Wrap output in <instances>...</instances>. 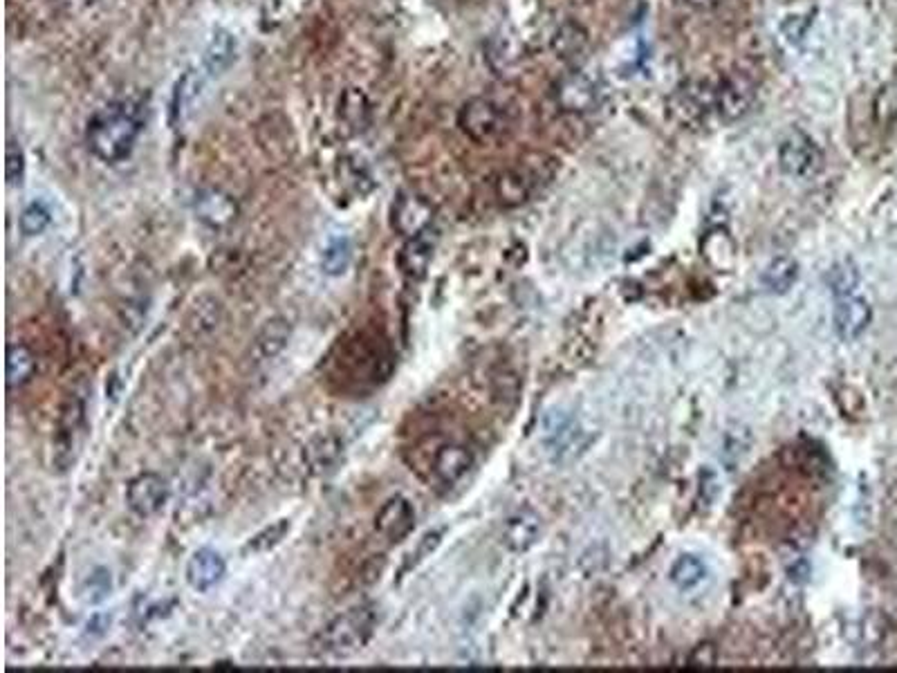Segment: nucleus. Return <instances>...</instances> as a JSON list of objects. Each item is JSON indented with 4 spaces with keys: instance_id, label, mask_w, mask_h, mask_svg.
I'll use <instances>...</instances> for the list:
<instances>
[{
    "instance_id": "nucleus-1",
    "label": "nucleus",
    "mask_w": 897,
    "mask_h": 673,
    "mask_svg": "<svg viewBox=\"0 0 897 673\" xmlns=\"http://www.w3.org/2000/svg\"><path fill=\"white\" fill-rule=\"evenodd\" d=\"M142 131V117L128 101L110 104L88 122L86 140L101 162H119L131 155Z\"/></svg>"
},
{
    "instance_id": "nucleus-2",
    "label": "nucleus",
    "mask_w": 897,
    "mask_h": 673,
    "mask_svg": "<svg viewBox=\"0 0 897 673\" xmlns=\"http://www.w3.org/2000/svg\"><path fill=\"white\" fill-rule=\"evenodd\" d=\"M377 629L373 606H355L332 620L321 633V649L330 656H353L371 642Z\"/></svg>"
},
{
    "instance_id": "nucleus-3",
    "label": "nucleus",
    "mask_w": 897,
    "mask_h": 673,
    "mask_svg": "<svg viewBox=\"0 0 897 673\" xmlns=\"http://www.w3.org/2000/svg\"><path fill=\"white\" fill-rule=\"evenodd\" d=\"M379 344L382 341L355 339L353 344L346 346L344 355H341V368L350 375L348 380L377 384L391 373V357L384 348L379 350Z\"/></svg>"
},
{
    "instance_id": "nucleus-4",
    "label": "nucleus",
    "mask_w": 897,
    "mask_h": 673,
    "mask_svg": "<svg viewBox=\"0 0 897 673\" xmlns=\"http://www.w3.org/2000/svg\"><path fill=\"white\" fill-rule=\"evenodd\" d=\"M671 115L684 126H702L716 113V86L709 81H691L678 88L669 99Z\"/></svg>"
},
{
    "instance_id": "nucleus-5",
    "label": "nucleus",
    "mask_w": 897,
    "mask_h": 673,
    "mask_svg": "<svg viewBox=\"0 0 897 673\" xmlns=\"http://www.w3.org/2000/svg\"><path fill=\"white\" fill-rule=\"evenodd\" d=\"M458 126L462 128L469 140L478 144H487L496 140L505 128V117L494 101L485 97L469 99L458 113Z\"/></svg>"
},
{
    "instance_id": "nucleus-6",
    "label": "nucleus",
    "mask_w": 897,
    "mask_h": 673,
    "mask_svg": "<svg viewBox=\"0 0 897 673\" xmlns=\"http://www.w3.org/2000/svg\"><path fill=\"white\" fill-rule=\"evenodd\" d=\"M823 164L819 146L806 133L794 131L779 146V167L794 180H806L817 175Z\"/></svg>"
},
{
    "instance_id": "nucleus-7",
    "label": "nucleus",
    "mask_w": 897,
    "mask_h": 673,
    "mask_svg": "<svg viewBox=\"0 0 897 673\" xmlns=\"http://www.w3.org/2000/svg\"><path fill=\"white\" fill-rule=\"evenodd\" d=\"M543 445L548 447L557 463H566L588 445V440H584V431L577 427L575 418L568 416L566 411H554L545 418Z\"/></svg>"
},
{
    "instance_id": "nucleus-8",
    "label": "nucleus",
    "mask_w": 897,
    "mask_h": 673,
    "mask_svg": "<svg viewBox=\"0 0 897 673\" xmlns=\"http://www.w3.org/2000/svg\"><path fill=\"white\" fill-rule=\"evenodd\" d=\"M433 218H436V209L431 202L411 191L400 193L391 207V227L404 238L429 232Z\"/></svg>"
},
{
    "instance_id": "nucleus-9",
    "label": "nucleus",
    "mask_w": 897,
    "mask_h": 673,
    "mask_svg": "<svg viewBox=\"0 0 897 673\" xmlns=\"http://www.w3.org/2000/svg\"><path fill=\"white\" fill-rule=\"evenodd\" d=\"M756 99V86L743 72H732L716 84V113L723 122H736L749 113Z\"/></svg>"
},
{
    "instance_id": "nucleus-10",
    "label": "nucleus",
    "mask_w": 897,
    "mask_h": 673,
    "mask_svg": "<svg viewBox=\"0 0 897 673\" xmlns=\"http://www.w3.org/2000/svg\"><path fill=\"white\" fill-rule=\"evenodd\" d=\"M83 424H86V407L79 398H70L61 409L59 433L54 438V465L61 472H66L75 463Z\"/></svg>"
},
{
    "instance_id": "nucleus-11",
    "label": "nucleus",
    "mask_w": 897,
    "mask_h": 673,
    "mask_svg": "<svg viewBox=\"0 0 897 673\" xmlns=\"http://www.w3.org/2000/svg\"><path fill=\"white\" fill-rule=\"evenodd\" d=\"M554 101L563 113L586 115L597 108L599 90L595 81L586 77L584 72H568L554 84Z\"/></svg>"
},
{
    "instance_id": "nucleus-12",
    "label": "nucleus",
    "mask_w": 897,
    "mask_h": 673,
    "mask_svg": "<svg viewBox=\"0 0 897 673\" xmlns=\"http://www.w3.org/2000/svg\"><path fill=\"white\" fill-rule=\"evenodd\" d=\"M126 503L140 519H149L169 503V485L157 474H140L126 487Z\"/></svg>"
},
{
    "instance_id": "nucleus-13",
    "label": "nucleus",
    "mask_w": 897,
    "mask_h": 673,
    "mask_svg": "<svg viewBox=\"0 0 897 673\" xmlns=\"http://www.w3.org/2000/svg\"><path fill=\"white\" fill-rule=\"evenodd\" d=\"M471 467H474V454L465 445H458V442L440 445L433 451V458L429 463L431 478L445 487L460 483L469 474Z\"/></svg>"
},
{
    "instance_id": "nucleus-14",
    "label": "nucleus",
    "mask_w": 897,
    "mask_h": 673,
    "mask_svg": "<svg viewBox=\"0 0 897 673\" xmlns=\"http://www.w3.org/2000/svg\"><path fill=\"white\" fill-rule=\"evenodd\" d=\"M835 330L844 341H853L864 335L873 319V308L862 294H846V297L835 299Z\"/></svg>"
},
{
    "instance_id": "nucleus-15",
    "label": "nucleus",
    "mask_w": 897,
    "mask_h": 673,
    "mask_svg": "<svg viewBox=\"0 0 897 673\" xmlns=\"http://www.w3.org/2000/svg\"><path fill=\"white\" fill-rule=\"evenodd\" d=\"M415 528V510L409 499L404 496H393L388 499L375 516V530L382 534L388 543L404 541Z\"/></svg>"
},
{
    "instance_id": "nucleus-16",
    "label": "nucleus",
    "mask_w": 897,
    "mask_h": 673,
    "mask_svg": "<svg viewBox=\"0 0 897 673\" xmlns=\"http://www.w3.org/2000/svg\"><path fill=\"white\" fill-rule=\"evenodd\" d=\"M225 573L227 564L223 555L211 548L196 550L187 561V584L198 593H207V590L223 582Z\"/></svg>"
},
{
    "instance_id": "nucleus-17",
    "label": "nucleus",
    "mask_w": 897,
    "mask_h": 673,
    "mask_svg": "<svg viewBox=\"0 0 897 673\" xmlns=\"http://www.w3.org/2000/svg\"><path fill=\"white\" fill-rule=\"evenodd\" d=\"M433 250H436V236H431V229L420 236L406 238L400 254H397V267H400L404 276L420 281L427 276V270L433 261Z\"/></svg>"
},
{
    "instance_id": "nucleus-18",
    "label": "nucleus",
    "mask_w": 897,
    "mask_h": 673,
    "mask_svg": "<svg viewBox=\"0 0 897 673\" xmlns=\"http://www.w3.org/2000/svg\"><path fill=\"white\" fill-rule=\"evenodd\" d=\"M196 216L211 229H223L234 223L238 205L220 189H205L196 198Z\"/></svg>"
},
{
    "instance_id": "nucleus-19",
    "label": "nucleus",
    "mask_w": 897,
    "mask_h": 673,
    "mask_svg": "<svg viewBox=\"0 0 897 673\" xmlns=\"http://www.w3.org/2000/svg\"><path fill=\"white\" fill-rule=\"evenodd\" d=\"M541 534V516L530 507L514 512L503 528V543L512 552L530 550Z\"/></svg>"
},
{
    "instance_id": "nucleus-20",
    "label": "nucleus",
    "mask_w": 897,
    "mask_h": 673,
    "mask_svg": "<svg viewBox=\"0 0 897 673\" xmlns=\"http://www.w3.org/2000/svg\"><path fill=\"white\" fill-rule=\"evenodd\" d=\"M588 32L577 23H563L552 39V48L557 57L566 63L579 61L588 52Z\"/></svg>"
},
{
    "instance_id": "nucleus-21",
    "label": "nucleus",
    "mask_w": 897,
    "mask_h": 673,
    "mask_svg": "<svg viewBox=\"0 0 897 673\" xmlns=\"http://www.w3.org/2000/svg\"><path fill=\"white\" fill-rule=\"evenodd\" d=\"M341 454H344V442H341L337 436L314 438L312 445L305 449L310 469L317 474L335 472L339 460H341Z\"/></svg>"
},
{
    "instance_id": "nucleus-22",
    "label": "nucleus",
    "mask_w": 897,
    "mask_h": 673,
    "mask_svg": "<svg viewBox=\"0 0 897 673\" xmlns=\"http://www.w3.org/2000/svg\"><path fill=\"white\" fill-rule=\"evenodd\" d=\"M36 373V355L23 344H12L7 348V386L21 389L32 380Z\"/></svg>"
},
{
    "instance_id": "nucleus-23",
    "label": "nucleus",
    "mask_w": 897,
    "mask_h": 673,
    "mask_svg": "<svg viewBox=\"0 0 897 673\" xmlns=\"http://www.w3.org/2000/svg\"><path fill=\"white\" fill-rule=\"evenodd\" d=\"M799 279V265L790 256H779L765 267L763 285L774 294L788 292Z\"/></svg>"
},
{
    "instance_id": "nucleus-24",
    "label": "nucleus",
    "mask_w": 897,
    "mask_h": 673,
    "mask_svg": "<svg viewBox=\"0 0 897 673\" xmlns=\"http://www.w3.org/2000/svg\"><path fill=\"white\" fill-rule=\"evenodd\" d=\"M709 568L696 555H682L671 568V582L680 590H693L705 582Z\"/></svg>"
},
{
    "instance_id": "nucleus-25",
    "label": "nucleus",
    "mask_w": 897,
    "mask_h": 673,
    "mask_svg": "<svg viewBox=\"0 0 897 673\" xmlns=\"http://www.w3.org/2000/svg\"><path fill=\"white\" fill-rule=\"evenodd\" d=\"M290 339V324L281 317L265 321V326L261 328V333L256 337V348L261 350V355L267 357H276L281 350L288 346Z\"/></svg>"
},
{
    "instance_id": "nucleus-26",
    "label": "nucleus",
    "mask_w": 897,
    "mask_h": 673,
    "mask_svg": "<svg viewBox=\"0 0 897 673\" xmlns=\"http://www.w3.org/2000/svg\"><path fill=\"white\" fill-rule=\"evenodd\" d=\"M339 115L346 122V126L353 128V131H364L368 126V119H371V108H368V99L364 97V92L353 88L346 90L344 97L339 101Z\"/></svg>"
},
{
    "instance_id": "nucleus-27",
    "label": "nucleus",
    "mask_w": 897,
    "mask_h": 673,
    "mask_svg": "<svg viewBox=\"0 0 897 673\" xmlns=\"http://www.w3.org/2000/svg\"><path fill=\"white\" fill-rule=\"evenodd\" d=\"M350 258H353V245L346 236H337L328 243L326 250L321 254V270L328 276H341L346 274Z\"/></svg>"
},
{
    "instance_id": "nucleus-28",
    "label": "nucleus",
    "mask_w": 897,
    "mask_h": 673,
    "mask_svg": "<svg viewBox=\"0 0 897 673\" xmlns=\"http://www.w3.org/2000/svg\"><path fill=\"white\" fill-rule=\"evenodd\" d=\"M496 196L505 207H516L530 196V182L525 180V175L516 171H507L496 182Z\"/></svg>"
},
{
    "instance_id": "nucleus-29",
    "label": "nucleus",
    "mask_w": 897,
    "mask_h": 673,
    "mask_svg": "<svg viewBox=\"0 0 897 673\" xmlns=\"http://www.w3.org/2000/svg\"><path fill=\"white\" fill-rule=\"evenodd\" d=\"M110 593H113V575H110L108 568L101 566L92 570L81 586V599L92 606L106 602Z\"/></svg>"
},
{
    "instance_id": "nucleus-30",
    "label": "nucleus",
    "mask_w": 897,
    "mask_h": 673,
    "mask_svg": "<svg viewBox=\"0 0 897 673\" xmlns=\"http://www.w3.org/2000/svg\"><path fill=\"white\" fill-rule=\"evenodd\" d=\"M236 52V41L231 39L227 32H218L214 39H211L207 54H205V63L211 75H218L220 70H225L231 59H234Z\"/></svg>"
},
{
    "instance_id": "nucleus-31",
    "label": "nucleus",
    "mask_w": 897,
    "mask_h": 673,
    "mask_svg": "<svg viewBox=\"0 0 897 673\" xmlns=\"http://www.w3.org/2000/svg\"><path fill=\"white\" fill-rule=\"evenodd\" d=\"M828 285L835 299L846 297V294H855L859 288V270L855 267V263L850 261H839L832 265V270L828 274Z\"/></svg>"
},
{
    "instance_id": "nucleus-32",
    "label": "nucleus",
    "mask_w": 897,
    "mask_h": 673,
    "mask_svg": "<svg viewBox=\"0 0 897 673\" xmlns=\"http://www.w3.org/2000/svg\"><path fill=\"white\" fill-rule=\"evenodd\" d=\"M200 88V81L193 75H184L182 81H178V88H175L173 95V124L182 122L187 113L191 110L193 99H196V90Z\"/></svg>"
},
{
    "instance_id": "nucleus-33",
    "label": "nucleus",
    "mask_w": 897,
    "mask_h": 673,
    "mask_svg": "<svg viewBox=\"0 0 897 673\" xmlns=\"http://www.w3.org/2000/svg\"><path fill=\"white\" fill-rule=\"evenodd\" d=\"M290 528H292V525H290L288 519H279L276 523H272L270 528H265V530L258 532L256 537L247 543V550H252V552H256V555H261V552H267V550L276 548L285 539V534L290 532Z\"/></svg>"
},
{
    "instance_id": "nucleus-34",
    "label": "nucleus",
    "mask_w": 897,
    "mask_h": 673,
    "mask_svg": "<svg viewBox=\"0 0 897 673\" xmlns=\"http://www.w3.org/2000/svg\"><path fill=\"white\" fill-rule=\"evenodd\" d=\"M50 223H52L50 209L45 207L43 202H32L30 207L23 209V214H21V232L25 236H39V234H43L45 229L50 227Z\"/></svg>"
},
{
    "instance_id": "nucleus-35",
    "label": "nucleus",
    "mask_w": 897,
    "mask_h": 673,
    "mask_svg": "<svg viewBox=\"0 0 897 673\" xmlns=\"http://www.w3.org/2000/svg\"><path fill=\"white\" fill-rule=\"evenodd\" d=\"M5 178L9 187H21L25 178V153L21 144L16 140L7 142V155H5Z\"/></svg>"
},
{
    "instance_id": "nucleus-36",
    "label": "nucleus",
    "mask_w": 897,
    "mask_h": 673,
    "mask_svg": "<svg viewBox=\"0 0 897 673\" xmlns=\"http://www.w3.org/2000/svg\"><path fill=\"white\" fill-rule=\"evenodd\" d=\"M873 108H875V122L877 124H880V126L891 124L893 119L897 117V92L889 90V88H882L880 95H877V99H875Z\"/></svg>"
},
{
    "instance_id": "nucleus-37",
    "label": "nucleus",
    "mask_w": 897,
    "mask_h": 673,
    "mask_svg": "<svg viewBox=\"0 0 897 673\" xmlns=\"http://www.w3.org/2000/svg\"><path fill=\"white\" fill-rule=\"evenodd\" d=\"M810 23H812V14H803V16L797 14V16H790V18H785V21H783L781 32H783V36H785V39H788L790 43H801V41H803V36L808 34Z\"/></svg>"
},
{
    "instance_id": "nucleus-38",
    "label": "nucleus",
    "mask_w": 897,
    "mask_h": 673,
    "mask_svg": "<svg viewBox=\"0 0 897 673\" xmlns=\"http://www.w3.org/2000/svg\"><path fill=\"white\" fill-rule=\"evenodd\" d=\"M440 537H442V532H429V534H424V539L420 541V546H418V550H415V559H413V566L418 564V561H422L424 557H429L433 550L438 548V543H440Z\"/></svg>"
},
{
    "instance_id": "nucleus-39",
    "label": "nucleus",
    "mask_w": 897,
    "mask_h": 673,
    "mask_svg": "<svg viewBox=\"0 0 897 673\" xmlns=\"http://www.w3.org/2000/svg\"><path fill=\"white\" fill-rule=\"evenodd\" d=\"M687 3L696 9H714L720 0H687Z\"/></svg>"
}]
</instances>
